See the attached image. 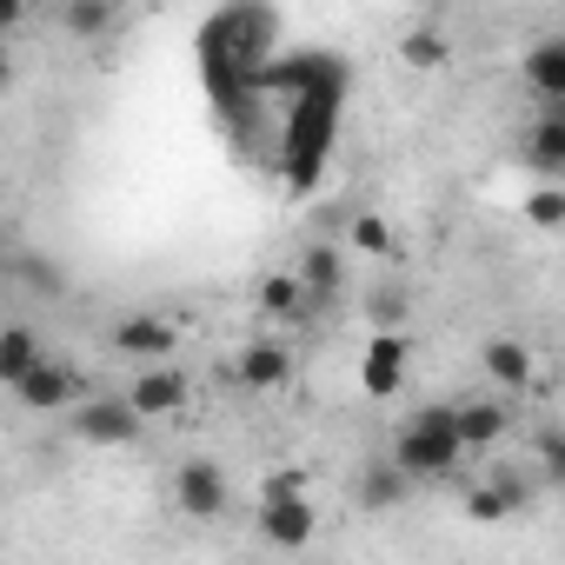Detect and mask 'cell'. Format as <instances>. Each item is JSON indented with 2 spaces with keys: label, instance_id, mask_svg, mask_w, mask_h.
Wrapping results in <instances>:
<instances>
[{
  "label": "cell",
  "instance_id": "obj_13",
  "mask_svg": "<svg viewBox=\"0 0 565 565\" xmlns=\"http://www.w3.org/2000/svg\"><path fill=\"white\" fill-rule=\"evenodd\" d=\"M340 279H347V266H340L333 246H307V253H300V287L313 294V307H327V300L340 294Z\"/></svg>",
  "mask_w": 565,
  "mask_h": 565
},
{
  "label": "cell",
  "instance_id": "obj_7",
  "mask_svg": "<svg viewBox=\"0 0 565 565\" xmlns=\"http://www.w3.org/2000/svg\"><path fill=\"white\" fill-rule=\"evenodd\" d=\"M74 393H81V373H74L67 360H41V366L14 386V399H21L28 413H61Z\"/></svg>",
  "mask_w": 565,
  "mask_h": 565
},
{
  "label": "cell",
  "instance_id": "obj_26",
  "mask_svg": "<svg viewBox=\"0 0 565 565\" xmlns=\"http://www.w3.org/2000/svg\"><path fill=\"white\" fill-rule=\"evenodd\" d=\"M492 486H499V499H505L512 512H519V505H532V479H525L519 466H499V472H492Z\"/></svg>",
  "mask_w": 565,
  "mask_h": 565
},
{
  "label": "cell",
  "instance_id": "obj_10",
  "mask_svg": "<svg viewBox=\"0 0 565 565\" xmlns=\"http://www.w3.org/2000/svg\"><path fill=\"white\" fill-rule=\"evenodd\" d=\"M127 399L140 406V419H167V413L186 406V373H173V366H147V373L134 380Z\"/></svg>",
  "mask_w": 565,
  "mask_h": 565
},
{
  "label": "cell",
  "instance_id": "obj_1",
  "mask_svg": "<svg viewBox=\"0 0 565 565\" xmlns=\"http://www.w3.org/2000/svg\"><path fill=\"white\" fill-rule=\"evenodd\" d=\"M466 459V439H459V406H419L399 439H393V466L406 479H446L452 466Z\"/></svg>",
  "mask_w": 565,
  "mask_h": 565
},
{
  "label": "cell",
  "instance_id": "obj_15",
  "mask_svg": "<svg viewBox=\"0 0 565 565\" xmlns=\"http://www.w3.org/2000/svg\"><path fill=\"white\" fill-rule=\"evenodd\" d=\"M525 81H532L552 107H565V41H539V47L525 54Z\"/></svg>",
  "mask_w": 565,
  "mask_h": 565
},
{
  "label": "cell",
  "instance_id": "obj_4",
  "mask_svg": "<svg viewBox=\"0 0 565 565\" xmlns=\"http://www.w3.org/2000/svg\"><path fill=\"white\" fill-rule=\"evenodd\" d=\"M406 360H413L406 333H373V340H366V353H360V386H366L373 399L399 393V386H406Z\"/></svg>",
  "mask_w": 565,
  "mask_h": 565
},
{
  "label": "cell",
  "instance_id": "obj_19",
  "mask_svg": "<svg viewBox=\"0 0 565 565\" xmlns=\"http://www.w3.org/2000/svg\"><path fill=\"white\" fill-rule=\"evenodd\" d=\"M532 452H539V479L565 486V426H539L532 433Z\"/></svg>",
  "mask_w": 565,
  "mask_h": 565
},
{
  "label": "cell",
  "instance_id": "obj_23",
  "mask_svg": "<svg viewBox=\"0 0 565 565\" xmlns=\"http://www.w3.org/2000/svg\"><path fill=\"white\" fill-rule=\"evenodd\" d=\"M353 246H360V253H386V246H393V226H386L380 213H360V220H353Z\"/></svg>",
  "mask_w": 565,
  "mask_h": 565
},
{
  "label": "cell",
  "instance_id": "obj_16",
  "mask_svg": "<svg viewBox=\"0 0 565 565\" xmlns=\"http://www.w3.org/2000/svg\"><path fill=\"white\" fill-rule=\"evenodd\" d=\"M406 492H413V479H406V472H399L393 459H386V466H366V472H360V505H366V512H393V505H399Z\"/></svg>",
  "mask_w": 565,
  "mask_h": 565
},
{
  "label": "cell",
  "instance_id": "obj_27",
  "mask_svg": "<svg viewBox=\"0 0 565 565\" xmlns=\"http://www.w3.org/2000/svg\"><path fill=\"white\" fill-rule=\"evenodd\" d=\"M21 279H28V287H41V294H61L67 287L61 266H47V259H21Z\"/></svg>",
  "mask_w": 565,
  "mask_h": 565
},
{
  "label": "cell",
  "instance_id": "obj_2",
  "mask_svg": "<svg viewBox=\"0 0 565 565\" xmlns=\"http://www.w3.org/2000/svg\"><path fill=\"white\" fill-rule=\"evenodd\" d=\"M140 406L134 399H120V393H107V399H87L81 413H74V433L87 439V446H127V439H140Z\"/></svg>",
  "mask_w": 565,
  "mask_h": 565
},
{
  "label": "cell",
  "instance_id": "obj_20",
  "mask_svg": "<svg viewBox=\"0 0 565 565\" xmlns=\"http://www.w3.org/2000/svg\"><path fill=\"white\" fill-rule=\"evenodd\" d=\"M466 519L499 525V519H512V505L499 499V486H492V479H479V486H466Z\"/></svg>",
  "mask_w": 565,
  "mask_h": 565
},
{
  "label": "cell",
  "instance_id": "obj_22",
  "mask_svg": "<svg viewBox=\"0 0 565 565\" xmlns=\"http://www.w3.org/2000/svg\"><path fill=\"white\" fill-rule=\"evenodd\" d=\"M279 499H307V472L300 466H279L259 479V505H279Z\"/></svg>",
  "mask_w": 565,
  "mask_h": 565
},
{
  "label": "cell",
  "instance_id": "obj_17",
  "mask_svg": "<svg viewBox=\"0 0 565 565\" xmlns=\"http://www.w3.org/2000/svg\"><path fill=\"white\" fill-rule=\"evenodd\" d=\"M114 21H120L114 0H67V8H61V28H67V34H81V41H100Z\"/></svg>",
  "mask_w": 565,
  "mask_h": 565
},
{
  "label": "cell",
  "instance_id": "obj_6",
  "mask_svg": "<svg viewBox=\"0 0 565 565\" xmlns=\"http://www.w3.org/2000/svg\"><path fill=\"white\" fill-rule=\"evenodd\" d=\"M313 532H320L313 499H279V505H259V539H266V545H279V552H300Z\"/></svg>",
  "mask_w": 565,
  "mask_h": 565
},
{
  "label": "cell",
  "instance_id": "obj_18",
  "mask_svg": "<svg viewBox=\"0 0 565 565\" xmlns=\"http://www.w3.org/2000/svg\"><path fill=\"white\" fill-rule=\"evenodd\" d=\"M34 366H41V347H34V333H28V327H8V333H0V380H8V386H21Z\"/></svg>",
  "mask_w": 565,
  "mask_h": 565
},
{
  "label": "cell",
  "instance_id": "obj_21",
  "mask_svg": "<svg viewBox=\"0 0 565 565\" xmlns=\"http://www.w3.org/2000/svg\"><path fill=\"white\" fill-rule=\"evenodd\" d=\"M525 220H532L539 233H558V226H565V193H558V186H539V193L525 200Z\"/></svg>",
  "mask_w": 565,
  "mask_h": 565
},
{
  "label": "cell",
  "instance_id": "obj_5",
  "mask_svg": "<svg viewBox=\"0 0 565 565\" xmlns=\"http://www.w3.org/2000/svg\"><path fill=\"white\" fill-rule=\"evenodd\" d=\"M114 353H127V360H140V366H167V360H173V320H160V313H127V320L114 327Z\"/></svg>",
  "mask_w": 565,
  "mask_h": 565
},
{
  "label": "cell",
  "instance_id": "obj_3",
  "mask_svg": "<svg viewBox=\"0 0 565 565\" xmlns=\"http://www.w3.org/2000/svg\"><path fill=\"white\" fill-rule=\"evenodd\" d=\"M173 499H180L186 519H220L233 492H226V472H220L213 459H186V466L173 472Z\"/></svg>",
  "mask_w": 565,
  "mask_h": 565
},
{
  "label": "cell",
  "instance_id": "obj_24",
  "mask_svg": "<svg viewBox=\"0 0 565 565\" xmlns=\"http://www.w3.org/2000/svg\"><path fill=\"white\" fill-rule=\"evenodd\" d=\"M366 313L380 320V333H399V320H406V294H399V287H380Z\"/></svg>",
  "mask_w": 565,
  "mask_h": 565
},
{
  "label": "cell",
  "instance_id": "obj_11",
  "mask_svg": "<svg viewBox=\"0 0 565 565\" xmlns=\"http://www.w3.org/2000/svg\"><path fill=\"white\" fill-rule=\"evenodd\" d=\"M505 426H512L505 399H466V406H459V439H466V452H472V446H499Z\"/></svg>",
  "mask_w": 565,
  "mask_h": 565
},
{
  "label": "cell",
  "instance_id": "obj_14",
  "mask_svg": "<svg viewBox=\"0 0 565 565\" xmlns=\"http://www.w3.org/2000/svg\"><path fill=\"white\" fill-rule=\"evenodd\" d=\"M525 167H539V173H565V114L532 120V134H525Z\"/></svg>",
  "mask_w": 565,
  "mask_h": 565
},
{
  "label": "cell",
  "instance_id": "obj_25",
  "mask_svg": "<svg viewBox=\"0 0 565 565\" xmlns=\"http://www.w3.org/2000/svg\"><path fill=\"white\" fill-rule=\"evenodd\" d=\"M406 61H413V67H446V41L419 28V34H406Z\"/></svg>",
  "mask_w": 565,
  "mask_h": 565
},
{
  "label": "cell",
  "instance_id": "obj_8",
  "mask_svg": "<svg viewBox=\"0 0 565 565\" xmlns=\"http://www.w3.org/2000/svg\"><path fill=\"white\" fill-rule=\"evenodd\" d=\"M233 380H239L246 393H273V386L294 380V353L279 347V340H253V347L233 360Z\"/></svg>",
  "mask_w": 565,
  "mask_h": 565
},
{
  "label": "cell",
  "instance_id": "obj_9",
  "mask_svg": "<svg viewBox=\"0 0 565 565\" xmlns=\"http://www.w3.org/2000/svg\"><path fill=\"white\" fill-rule=\"evenodd\" d=\"M479 373L492 380V386H505V393H525L532 386V347H519V340H486L479 347Z\"/></svg>",
  "mask_w": 565,
  "mask_h": 565
},
{
  "label": "cell",
  "instance_id": "obj_12",
  "mask_svg": "<svg viewBox=\"0 0 565 565\" xmlns=\"http://www.w3.org/2000/svg\"><path fill=\"white\" fill-rule=\"evenodd\" d=\"M259 313L266 320H307L313 313V294L300 287V273H273L259 287Z\"/></svg>",
  "mask_w": 565,
  "mask_h": 565
}]
</instances>
